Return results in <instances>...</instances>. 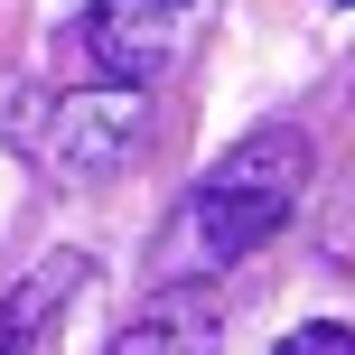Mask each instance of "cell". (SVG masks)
<instances>
[{"instance_id": "6da1fadb", "label": "cell", "mask_w": 355, "mask_h": 355, "mask_svg": "<svg viewBox=\"0 0 355 355\" xmlns=\"http://www.w3.org/2000/svg\"><path fill=\"white\" fill-rule=\"evenodd\" d=\"M309 168H318V159H309V131H290V122L234 141L225 159L178 196V215L159 234V281L178 290V281H206V271H234L243 252H262L271 234L300 215Z\"/></svg>"}, {"instance_id": "7a4b0ae2", "label": "cell", "mask_w": 355, "mask_h": 355, "mask_svg": "<svg viewBox=\"0 0 355 355\" xmlns=\"http://www.w3.org/2000/svg\"><path fill=\"white\" fill-rule=\"evenodd\" d=\"M141 131H150V94L141 85H85V94H56L37 150L66 178H112V168H131Z\"/></svg>"}, {"instance_id": "3957f363", "label": "cell", "mask_w": 355, "mask_h": 355, "mask_svg": "<svg viewBox=\"0 0 355 355\" xmlns=\"http://www.w3.org/2000/svg\"><path fill=\"white\" fill-rule=\"evenodd\" d=\"M187 19H196V0H103V10H85V56L103 66V85H159L168 75V56H178V37H187Z\"/></svg>"}, {"instance_id": "277c9868", "label": "cell", "mask_w": 355, "mask_h": 355, "mask_svg": "<svg viewBox=\"0 0 355 355\" xmlns=\"http://www.w3.org/2000/svg\"><path fill=\"white\" fill-rule=\"evenodd\" d=\"M215 346H225L215 309H206V300H187V290H168V300H159V309H141V318H131L103 355H215Z\"/></svg>"}, {"instance_id": "5b68a950", "label": "cell", "mask_w": 355, "mask_h": 355, "mask_svg": "<svg viewBox=\"0 0 355 355\" xmlns=\"http://www.w3.org/2000/svg\"><path fill=\"white\" fill-rule=\"evenodd\" d=\"M75 281H85V262H75V252H56V262H37L28 281H19L10 300H0V355H37V327H47V309L66 300Z\"/></svg>"}, {"instance_id": "8992f818", "label": "cell", "mask_w": 355, "mask_h": 355, "mask_svg": "<svg viewBox=\"0 0 355 355\" xmlns=\"http://www.w3.org/2000/svg\"><path fill=\"white\" fill-rule=\"evenodd\" d=\"M271 355H355V327L346 318H309V327H290Z\"/></svg>"}]
</instances>
